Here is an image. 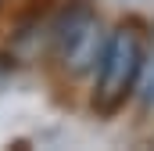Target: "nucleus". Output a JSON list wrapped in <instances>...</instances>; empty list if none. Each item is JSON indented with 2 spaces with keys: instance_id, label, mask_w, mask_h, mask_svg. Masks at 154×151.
I'll return each mask as SVG.
<instances>
[{
  "instance_id": "f257e3e1",
  "label": "nucleus",
  "mask_w": 154,
  "mask_h": 151,
  "mask_svg": "<svg viewBox=\"0 0 154 151\" xmlns=\"http://www.w3.org/2000/svg\"><path fill=\"white\" fill-rule=\"evenodd\" d=\"M143 65V47L133 29H115L104 40L100 61H97V83H93V108L111 115L136 90V76Z\"/></svg>"
},
{
  "instance_id": "f03ea898",
  "label": "nucleus",
  "mask_w": 154,
  "mask_h": 151,
  "mask_svg": "<svg viewBox=\"0 0 154 151\" xmlns=\"http://www.w3.org/2000/svg\"><path fill=\"white\" fill-rule=\"evenodd\" d=\"M104 40L108 36H104L100 14L86 4H75L54 22V58L68 76H86L97 69Z\"/></svg>"
},
{
  "instance_id": "7ed1b4c3",
  "label": "nucleus",
  "mask_w": 154,
  "mask_h": 151,
  "mask_svg": "<svg viewBox=\"0 0 154 151\" xmlns=\"http://www.w3.org/2000/svg\"><path fill=\"white\" fill-rule=\"evenodd\" d=\"M136 97H140L147 108L154 104V54L143 58V65H140V76H136Z\"/></svg>"
}]
</instances>
